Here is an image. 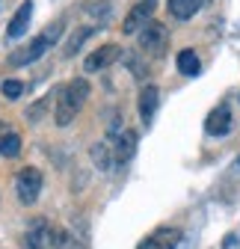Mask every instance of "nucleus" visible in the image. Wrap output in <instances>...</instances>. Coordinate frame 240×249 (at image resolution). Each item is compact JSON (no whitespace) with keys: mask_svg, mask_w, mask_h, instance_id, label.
Masks as SVG:
<instances>
[{"mask_svg":"<svg viewBox=\"0 0 240 249\" xmlns=\"http://www.w3.org/2000/svg\"><path fill=\"white\" fill-rule=\"evenodd\" d=\"M89 92H92L89 89V80H83V77H74L66 86L56 89V107H53V124L56 128H69L74 122V116L80 113V107L89 98Z\"/></svg>","mask_w":240,"mask_h":249,"instance_id":"f257e3e1","label":"nucleus"},{"mask_svg":"<svg viewBox=\"0 0 240 249\" xmlns=\"http://www.w3.org/2000/svg\"><path fill=\"white\" fill-rule=\"evenodd\" d=\"M59 33H63V24H51L45 33H39L30 45H24L18 53H12L9 56V62L15 69H21V66H30V62H36V59H42L45 56V51L48 48H53L56 45V39H59Z\"/></svg>","mask_w":240,"mask_h":249,"instance_id":"f03ea898","label":"nucleus"},{"mask_svg":"<svg viewBox=\"0 0 240 249\" xmlns=\"http://www.w3.org/2000/svg\"><path fill=\"white\" fill-rule=\"evenodd\" d=\"M42 184H45V178H42V172H39L36 166H24V169L18 172V178H15L18 202H21V205H36L39 196H42Z\"/></svg>","mask_w":240,"mask_h":249,"instance_id":"7ed1b4c3","label":"nucleus"},{"mask_svg":"<svg viewBox=\"0 0 240 249\" xmlns=\"http://www.w3.org/2000/svg\"><path fill=\"white\" fill-rule=\"evenodd\" d=\"M137 42H139V48L148 56H163L166 53V45H169V33H166V27L160 21H148L139 33H137Z\"/></svg>","mask_w":240,"mask_h":249,"instance_id":"20e7f679","label":"nucleus"},{"mask_svg":"<svg viewBox=\"0 0 240 249\" xmlns=\"http://www.w3.org/2000/svg\"><path fill=\"white\" fill-rule=\"evenodd\" d=\"M119 56H122V48H119V45H101V48H95L92 53L83 59V71H86V74L104 71V69H110V66H113Z\"/></svg>","mask_w":240,"mask_h":249,"instance_id":"39448f33","label":"nucleus"},{"mask_svg":"<svg viewBox=\"0 0 240 249\" xmlns=\"http://www.w3.org/2000/svg\"><path fill=\"white\" fill-rule=\"evenodd\" d=\"M152 15H154V0H139L137 6H131V12L125 15V21H122V33L125 36H134V33H139V30L152 21Z\"/></svg>","mask_w":240,"mask_h":249,"instance_id":"423d86ee","label":"nucleus"},{"mask_svg":"<svg viewBox=\"0 0 240 249\" xmlns=\"http://www.w3.org/2000/svg\"><path fill=\"white\" fill-rule=\"evenodd\" d=\"M24 249H53V229L45 220H36L24 231Z\"/></svg>","mask_w":240,"mask_h":249,"instance_id":"0eeeda50","label":"nucleus"},{"mask_svg":"<svg viewBox=\"0 0 240 249\" xmlns=\"http://www.w3.org/2000/svg\"><path fill=\"white\" fill-rule=\"evenodd\" d=\"M178 243H181V231L172 229V226H163V229L148 234L137 249H175Z\"/></svg>","mask_w":240,"mask_h":249,"instance_id":"6e6552de","label":"nucleus"},{"mask_svg":"<svg viewBox=\"0 0 240 249\" xmlns=\"http://www.w3.org/2000/svg\"><path fill=\"white\" fill-rule=\"evenodd\" d=\"M205 131L211 137H225L231 131V110L225 104L214 107L211 113H207V119H205Z\"/></svg>","mask_w":240,"mask_h":249,"instance_id":"1a4fd4ad","label":"nucleus"},{"mask_svg":"<svg viewBox=\"0 0 240 249\" xmlns=\"http://www.w3.org/2000/svg\"><path fill=\"white\" fill-rule=\"evenodd\" d=\"M157 104H160L157 86H154V83L142 86V92H139V119H142V124H152V119H154V113H157Z\"/></svg>","mask_w":240,"mask_h":249,"instance_id":"9d476101","label":"nucleus"},{"mask_svg":"<svg viewBox=\"0 0 240 249\" xmlns=\"http://www.w3.org/2000/svg\"><path fill=\"white\" fill-rule=\"evenodd\" d=\"M30 18H33V0H24V3L18 6V12L12 15L9 27H6V36H9V39H18V36H24V33H27V24H30Z\"/></svg>","mask_w":240,"mask_h":249,"instance_id":"9b49d317","label":"nucleus"},{"mask_svg":"<svg viewBox=\"0 0 240 249\" xmlns=\"http://www.w3.org/2000/svg\"><path fill=\"white\" fill-rule=\"evenodd\" d=\"M113 140H116V145H113L116 148V163H128L137 151V131H122Z\"/></svg>","mask_w":240,"mask_h":249,"instance_id":"f8f14e48","label":"nucleus"},{"mask_svg":"<svg viewBox=\"0 0 240 249\" xmlns=\"http://www.w3.org/2000/svg\"><path fill=\"white\" fill-rule=\"evenodd\" d=\"M207 3V0H169V15L172 18H178V21H187V18H193L202 6Z\"/></svg>","mask_w":240,"mask_h":249,"instance_id":"ddd939ff","label":"nucleus"},{"mask_svg":"<svg viewBox=\"0 0 240 249\" xmlns=\"http://www.w3.org/2000/svg\"><path fill=\"white\" fill-rule=\"evenodd\" d=\"M178 71H181L184 77H196L199 71H202V62H199V53L193 51V48H184L181 53H178Z\"/></svg>","mask_w":240,"mask_h":249,"instance_id":"4468645a","label":"nucleus"},{"mask_svg":"<svg viewBox=\"0 0 240 249\" xmlns=\"http://www.w3.org/2000/svg\"><path fill=\"white\" fill-rule=\"evenodd\" d=\"M89 158H92L95 169H101V172L113 169V163H116V158H113V151H110V145H107V142H95L92 148H89Z\"/></svg>","mask_w":240,"mask_h":249,"instance_id":"2eb2a0df","label":"nucleus"},{"mask_svg":"<svg viewBox=\"0 0 240 249\" xmlns=\"http://www.w3.org/2000/svg\"><path fill=\"white\" fill-rule=\"evenodd\" d=\"M92 33H98V27H77L74 33H71V39L66 42L63 53H66V56H74V53H77V51L83 48V42H86L89 36H92Z\"/></svg>","mask_w":240,"mask_h":249,"instance_id":"dca6fc26","label":"nucleus"},{"mask_svg":"<svg viewBox=\"0 0 240 249\" xmlns=\"http://www.w3.org/2000/svg\"><path fill=\"white\" fill-rule=\"evenodd\" d=\"M21 154V137L15 134V131H9V134H0V158H18Z\"/></svg>","mask_w":240,"mask_h":249,"instance_id":"f3484780","label":"nucleus"},{"mask_svg":"<svg viewBox=\"0 0 240 249\" xmlns=\"http://www.w3.org/2000/svg\"><path fill=\"white\" fill-rule=\"evenodd\" d=\"M53 249H83L69 229H53Z\"/></svg>","mask_w":240,"mask_h":249,"instance_id":"a211bd4d","label":"nucleus"},{"mask_svg":"<svg viewBox=\"0 0 240 249\" xmlns=\"http://www.w3.org/2000/svg\"><path fill=\"white\" fill-rule=\"evenodd\" d=\"M21 92H24V83L21 80H3V83H0V95L9 98V101L21 98Z\"/></svg>","mask_w":240,"mask_h":249,"instance_id":"6ab92c4d","label":"nucleus"},{"mask_svg":"<svg viewBox=\"0 0 240 249\" xmlns=\"http://www.w3.org/2000/svg\"><path fill=\"white\" fill-rule=\"evenodd\" d=\"M53 95H56V92H51L48 98H42V101H39L36 107H30V110H27V119H30V124H36V122L42 119V113H45V107L51 104V98H53Z\"/></svg>","mask_w":240,"mask_h":249,"instance_id":"aec40b11","label":"nucleus"},{"mask_svg":"<svg viewBox=\"0 0 240 249\" xmlns=\"http://www.w3.org/2000/svg\"><path fill=\"white\" fill-rule=\"evenodd\" d=\"M86 12H92L95 18H104V21H107V18H110V3H107V0H98L95 6H86Z\"/></svg>","mask_w":240,"mask_h":249,"instance_id":"412c9836","label":"nucleus"},{"mask_svg":"<svg viewBox=\"0 0 240 249\" xmlns=\"http://www.w3.org/2000/svg\"><path fill=\"white\" fill-rule=\"evenodd\" d=\"M237 163H240V158H237Z\"/></svg>","mask_w":240,"mask_h":249,"instance_id":"4be33fe9","label":"nucleus"},{"mask_svg":"<svg viewBox=\"0 0 240 249\" xmlns=\"http://www.w3.org/2000/svg\"><path fill=\"white\" fill-rule=\"evenodd\" d=\"M0 128H3V124H0Z\"/></svg>","mask_w":240,"mask_h":249,"instance_id":"5701e85b","label":"nucleus"}]
</instances>
